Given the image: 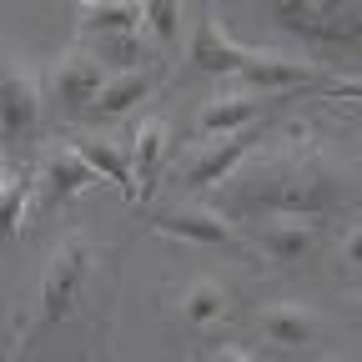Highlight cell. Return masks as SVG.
Segmentation results:
<instances>
[{
    "instance_id": "cell-1",
    "label": "cell",
    "mask_w": 362,
    "mask_h": 362,
    "mask_svg": "<svg viewBox=\"0 0 362 362\" xmlns=\"http://www.w3.org/2000/svg\"><path fill=\"white\" fill-rule=\"evenodd\" d=\"M211 197H221L226 206H237L247 221L272 216V211L332 216V211H347V202H352V171L332 151L312 146V141L277 146L267 136L262 146L247 151V161L226 176ZM226 206H216V211H226Z\"/></svg>"
},
{
    "instance_id": "cell-2",
    "label": "cell",
    "mask_w": 362,
    "mask_h": 362,
    "mask_svg": "<svg viewBox=\"0 0 362 362\" xmlns=\"http://www.w3.org/2000/svg\"><path fill=\"white\" fill-rule=\"evenodd\" d=\"M96 267H101V247L86 226L61 232L35 272V287H30V302L21 317V337H51L56 327H66L81 312L90 282H96Z\"/></svg>"
},
{
    "instance_id": "cell-3",
    "label": "cell",
    "mask_w": 362,
    "mask_h": 362,
    "mask_svg": "<svg viewBox=\"0 0 362 362\" xmlns=\"http://www.w3.org/2000/svg\"><path fill=\"white\" fill-rule=\"evenodd\" d=\"M40 116H45V96L35 71L6 51L0 56V151L25 161V151L40 141Z\"/></svg>"
},
{
    "instance_id": "cell-4",
    "label": "cell",
    "mask_w": 362,
    "mask_h": 362,
    "mask_svg": "<svg viewBox=\"0 0 362 362\" xmlns=\"http://www.w3.org/2000/svg\"><path fill=\"white\" fill-rule=\"evenodd\" d=\"M156 232L181 242V247H206V252H232V257H252L242 221H232L226 211H216V202L206 197H187L166 211H156Z\"/></svg>"
},
{
    "instance_id": "cell-5",
    "label": "cell",
    "mask_w": 362,
    "mask_h": 362,
    "mask_svg": "<svg viewBox=\"0 0 362 362\" xmlns=\"http://www.w3.org/2000/svg\"><path fill=\"white\" fill-rule=\"evenodd\" d=\"M252 257H267L277 267L307 262L317 247H327V216H307V211H272L257 221H242Z\"/></svg>"
},
{
    "instance_id": "cell-6",
    "label": "cell",
    "mask_w": 362,
    "mask_h": 362,
    "mask_svg": "<svg viewBox=\"0 0 362 362\" xmlns=\"http://www.w3.org/2000/svg\"><path fill=\"white\" fill-rule=\"evenodd\" d=\"M252 337L272 352H312V347H322L332 337V322H327V312H317L312 302H297V297H277V302H262L252 312Z\"/></svg>"
},
{
    "instance_id": "cell-7",
    "label": "cell",
    "mask_w": 362,
    "mask_h": 362,
    "mask_svg": "<svg viewBox=\"0 0 362 362\" xmlns=\"http://www.w3.org/2000/svg\"><path fill=\"white\" fill-rule=\"evenodd\" d=\"M267 136H272V121L247 126V131H232V136H211V141H197V151L181 156L176 181H181V187H187L192 197H211L221 181L247 161V151H252V146H262Z\"/></svg>"
},
{
    "instance_id": "cell-8",
    "label": "cell",
    "mask_w": 362,
    "mask_h": 362,
    "mask_svg": "<svg viewBox=\"0 0 362 362\" xmlns=\"http://www.w3.org/2000/svg\"><path fill=\"white\" fill-rule=\"evenodd\" d=\"M176 51L187 56V66H192L197 76H206V81L226 86V81H237V76L247 71V61H252L257 45H242V40L226 30L211 11H202L197 21H187V35H181Z\"/></svg>"
},
{
    "instance_id": "cell-9",
    "label": "cell",
    "mask_w": 362,
    "mask_h": 362,
    "mask_svg": "<svg viewBox=\"0 0 362 362\" xmlns=\"http://www.w3.org/2000/svg\"><path fill=\"white\" fill-rule=\"evenodd\" d=\"M287 96H272V90H252V86H216L211 96L197 106L192 126H197V141H211V136H232L247 126L272 121V111H282Z\"/></svg>"
},
{
    "instance_id": "cell-10",
    "label": "cell",
    "mask_w": 362,
    "mask_h": 362,
    "mask_svg": "<svg viewBox=\"0 0 362 362\" xmlns=\"http://www.w3.org/2000/svg\"><path fill=\"white\" fill-rule=\"evenodd\" d=\"M272 16L302 40L322 45H357L362 30V0H272Z\"/></svg>"
},
{
    "instance_id": "cell-11",
    "label": "cell",
    "mask_w": 362,
    "mask_h": 362,
    "mask_svg": "<svg viewBox=\"0 0 362 362\" xmlns=\"http://www.w3.org/2000/svg\"><path fill=\"white\" fill-rule=\"evenodd\" d=\"M106 71L101 61L86 51V45H71V51H61L51 61V71H45V96H51V106L66 116V121H86L90 101H96Z\"/></svg>"
},
{
    "instance_id": "cell-12",
    "label": "cell",
    "mask_w": 362,
    "mask_h": 362,
    "mask_svg": "<svg viewBox=\"0 0 362 362\" xmlns=\"http://www.w3.org/2000/svg\"><path fill=\"white\" fill-rule=\"evenodd\" d=\"M30 181H35V206H61V202L90 192L101 176L90 171V166L81 161V151L61 136V141H51V146H40V151H35V161H30Z\"/></svg>"
},
{
    "instance_id": "cell-13",
    "label": "cell",
    "mask_w": 362,
    "mask_h": 362,
    "mask_svg": "<svg viewBox=\"0 0 362 362\" xmlns=\"http://www.w3.org/2000/svg\"><path fill=\"white\" fill-rule=\"evenodd\" d=\"M126 166H131V187H136V206H151L161 176H166V151H171V121L166 116H136L131 136H126Z\"/></svg>"
},
{
    "instance_id": "cell-14",
    "label": "cell",
    "mask_w": 362,
    "mask_h": 362,
    "mask_svg": "<svg viewBox=\"0 0 362 362\" xmlns=\"http://www.w3.org/2000/svg\"><path fill=\"white\" fill-rule=\"evenodd\" d=\"M232 312H237V297L226 287V277H216V272H197V277H187L181 292H176V322L192 327V332L226 327Z\"/></svg>"
},
{
    "instance_id": "cell-15",
    "label": "cell",
    "mask_w": 362,
    "mask_h": 362,
    "mask_svg": "<svg viewBox=\"0 0 362 362\" xmlns=\"http://www.w3.org/2000/svg\"><path fill=\"white\" fill-rule=\"evenodd\" d=\"M151 90H156V76L151 66H136V71H111L96 90V101H90L86 111V126H116V121H131L136 111H141L151 101Z\"/></svg>"
},
{
    "instance_id": "cell-16",
    "label": "cell",
    "mask_w": 362,
    "mask_h": 362,
    "mask_svg": "<svg viewBox=\"0 0 362 362\" xmlns=\"http://www.w3.org/2000/svg\"><path fill=\"white\" fill-rule=\"evenodd\" d=\"M66 141L81 151V161L96 171L101 181L121 187V192L136 202V187H131V166H126V146H121V136H111V131H101V126H81V131H66Z\"/></svg>"
},
{
    "instance_id": "cell-17",
    "label": "cell",
    "mask_w": 362,
    "mask_h": 362,
    "mask_svg": "<svg viewBox=\"0 0 362 362\" xmlns=\"http://www.w3.org/2000/svg\"><path fill=\"white\" fill-rule=\"evenodd\" d=\"M81 40L96 35H141V0H86L76 6Z\"/></svg>"
},
{
    "instance_id": "cell-18",
    "label": "cell",
    "mask_w": 362,
    "mask_h": 362,
    "mask_svg": "<svg viewBox=\"0 0 362 362\" xmlns=\"http://www.w3.org/2000/svg\"><path fill=\"white\" fill-rule=\"evenodd\" d=\"M35 211V181H30V161H11L6 181H0V242L21 237V226Z\"/></svg>"
},
{
    "instance_id": "cell-19",
    "label": "cell",
    "mask_w": 362,
    "mask_h": 362,
    "mask_svg": "<svg viewBox=\"0 0 362 362\" xmlns=\"http://www.w3.org/2000/svg\"><path fill=\"white\" fill-rule=\"evenodd\" d=\"M187 6L181 0H141V35L161 51H176L181 35H187Z\"/></svg>"
},
{
    "instance_id": "cell-20",
    "label": "cell",
    "mask_w": 362,
    "mask_h": 362,
    "mask_svg": "<svg viewBox=\"0 0 362 362\" xmlns=\"http://www.w3.org/2000/svg\"><path fill=\"white\" fill-rule=\"evenodd\" d=\"M90 56L101 61V71H136L146 66V35H96V40H81Z\"/></svg>"
},
{
    "instance_id": "cell-21",
    "label": "cell",
    "mask_w": 362,
    "mask_h": 362,
    "mask_svg": "<svg viewBox=\"0 0 362 362\" xmlns=\"http://www.w3.org/2000/svg\"><path fill=\"white\" fill-rule=\"evenodd\" d=\"M332 257H337V277L347 287H357V277H362V221L357 216H347L342 232L332 237Z\"/></svg>"
},
{
    "instance_id": "cell-22",
    "label": "cell",
    "mask_w": 362,
    "mask_h": 362,
    "mask_svg": "<svg viewBox=\"0 0 362 362\" xmlns=\"http://www.w3.org/2000/svg\"><path fill=\"white\" fill-rule=\"evenodd\" d=\"M206 362H262V357H257L247 342H221V347H216Z\"/></svg>"
},
{
    "instance_id": "cell-23",
    "label": "cell",
    "mask_w": 362,
    "mask_h": 362,
    "mask_svg": "<svg viewBox=\"0 0 362 362\" xmlns=\"http://www.w3.org/2000/svg\"><path fill=\"white\" fill-rule=\"evenodd\" d=\"M11 161H16V156H6V151H0V181H6V171H11Z\"/></svg>"
},
{
    "instance_id": "cell-24",
    "label": "cell",
    "mask_w": 362,
    "mask_h": 362,
    "mask_svg": "<svg viewBox=\"0 0 362 362\" xmlns=\"http://www.w3.org/2000/svg\"><path fill=\"white\" fill-rule=\"evenodd\" d=\"M317 362H342V357H317Z\"/></svg>"
},
{
    "instance_id": "cell-25",
    "label": "cell",
    "mask_w": 362,
    "mask_h": 362,
    "mask_svg": "<svg viewBox=\"0 0 362 362\" xmlns=\"http://www.w3.org/2000/svg\"><path fill=\"white\" fill-rule=\"evenodd\" d=\"M66 6H86V0H66Z\"/></svg>"
}]
</instances>
